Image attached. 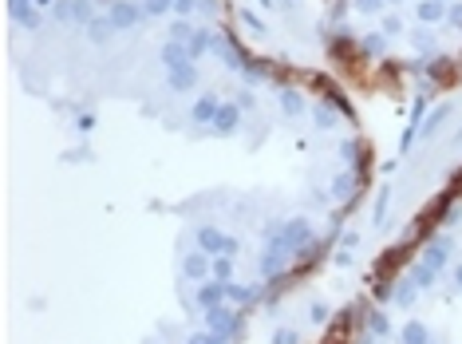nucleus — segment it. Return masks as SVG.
<instances>
[{"mask_svg":"<svg viewBox=\"0 0 462 344\" xmlns=\"http://www.w3.org/2000/svg\"><path fill=\"white\" fill-rule=\"evenodd\" d=\"M269 246H265V253H261V273H265L269 281H273V277H280V269H285V265H289L292 258H296V253H292L289 246H285V237H280V230L277 226H273V230H269Z\"/></svg>","mask_w":462,"mask_h":344,"instance_id":"nucleus-1","label":"nucleus"},{"mask_svg":"<svg viewBox=\"0 0 462 344\" xmlns=\"http://www.w3.org/2000/svg\"><path fill=\"white\" fill-rule=\"evenodd\" d=\"M198 249H202V253H209V258H221V253H225V258H233V253H237V242H233L230 234L214 230V226H202V230H198Z\"/></svg>","mask_w":462,"mask_h":344,"instance_id":"nucleus-2","label":"nucleus"},{"mask_svg":"<svg viewBox=\"0 0 462 344\" xmlns=\"http://www.w3.org/2000/svg\"><path fill=\"white\" fill-rule=\"evenodd\" d=\"M280 237H285V246L301 258L304 249H312V226H308V218H289L285 226H280Z\"/></svg>","mask_w":462,"mask_h":344,"instance_id":"nucleus-3","label":"nucleus"},{"mask_svg":"<svg viewBox=\"0 0 462 344\" xmlns=\"http://www.w3.org/2000/svg\"><path fill=\"white\" fill-rule=\"evenodd\" d=\"M51 16L63 20V24H91L95 20V8L87 0H56L51 4Z\"/></svg>","mask_w":462,"mask_h":344,"instance_id":"nucleus-4","label":"nucleus"},{"mask_svg":"<svg viewBox=\"0 0 462 344\" xmlns=\"http://www.w3.org/2000/svg\"><path fill=\"white\" fill-rule=\"evenodd\" d=\"M206 325L209 332H218V336H237V325H241V317L233 313V308H214V313H206Z\"/></svg>","mask_w":462,"mask_h":344,"instance_id":"nucleus-5","label":"nucleus"},{"mask_svg":"<svg viewBox=\"0 0 462 344\" xmlns=\"http://www.w3.org/2000/svg\"><path fill=\"white\" fill-rule=\"evenodd\" d=\"M8 16H13L20 28H28V32H36V28H40L36 0H8Z\"/></svg>","mask_w":462,"mask_h":344,"instance_id":"nucleus-6","label":"nucleus"},{"mask_svg":"<svg viewBox=\"0 0 462 344\" xmlns=\"http://www.w3.org/2000/svg\"><path fill=\"white\" fill-rule=\"evenodd\" d=\"M423 119H427V103L423 99H415L411 119H407V131H403V139H399V155H407V150L415 147V139H419V131H423Z\"/></svg>","mask_w":462,"mask_h":344,"instance_id":"nucleus-7","label":"nucleus"},{"mask_svg":"<svg viewBox=\"0 0 462 344\" xmlns=\"http://www.w3.org/2000/svg\"><path fill=\"white\" fill-rule=\"evenodd\" d=\"M143 16H146L143 4H131V0H115V4H111V24L115 28H134Z\"/></svg>","mask_w":462,"mask_h":344,"instance_id":"nucleus-8","label":"nucleus"},{"mask_svg":"<svg viewBox=\"0 0 462 344\" xmlns=\"http://www.w3.org/2000/svg\"><path fill=\"white\" fill-rule=\"evenodd\" d=\"M230 301V293H225V285L221 281H206L202 289H198V305H202V313H214V308H221Z\"/></svg>","mask_w":462,"mask_h":344,"instance_id":"nucleus-9","label":"nucleus"},{"mask_svg":"<svg viewBox=\"0 0 462 344\" xmlns=\"http://www.w3.org/2000/svg\"><path fill=\"white\" fill-rule=\"evenodd\" d=\"M237 123H241V107H237V103H221L218 119L209 123V131H214V135H233Z\"/></svg>","mask_w":462,"mask_h":344,"instance_id":"nucleus-10","label":"nucleus"},{"mask_svg":"<svg viewBox=\"0 0 462 344\" xmlns=\"http://www.w3.org/2000/svg\"><path fill=\"white\" fill-rule=\"evenodd\" d=\"M166 84H170V91H190V87L198 84V68H194V63L166 68Z\"/></svg>","mask_w":462,"mask_h":344,"instance_id":"nucleus-11","label":"nucleus"},{"mask_svg":"<svg viewBox=\"0 0 462 344\" xmlns=\"http://www.w3.org/2000/svg\"><path fill=\"white\" fill-rule=\"evenodd\" d=\"M218 111H221L218 95H202V99L194 103V111H190V119H194L198 127H209L214 119H218Z\"/></svg>","mask_w":462,"mask_h":344,"instance_id":"nucleus-12","label":"nucleus"},{"mask_svg":"<svg viewBox=\"0 0 462 344\" xmlns=\"http://www.w3.org/2000/svg\"><path fill=\"white\" fill-rule=\"evenodd\" d=\"M450 253H454V242L450 237H435V242H427V265H435V269H443L450 261Z\"/></svg>","mask_w":462,"mask_h":344,"instance_id":"nucleus-13","label":"nucleus"},{"mask_svg":"<svg viewBox=\"0 0 462 344\" xmlns=\"http://www.w3.org/2000/svg\"><path fill=\"white\" fill-rule=\"evenodd\" d=\"M206 258H209V253H202V249H194V253H186L182 269H186V277H190V281H206L209 265H214V261H206Z\"/></svg>","mask_w":462,"mask_h":344,"instance_id":"nucleus-14","label":"nucleus"},{"mask_svg":"<svg viewBox=\"0 0 462 344\" xmlns=\"http://www.w3.org/2000/svg\"><path fill=\"white\" fill-rule=\"evenodd\" d=\"M214 44H218V36H214V32H206V28H198L194 36H190V44H186V52H190V63L202 60L206 52H214Z\"/></svg>","mask_w":462,"mask_h":344,"instance_id":"nucleus-15","label":"nucleus"},{"mask_svg":"<svg viewBox=\"0 0 462 344\" xmlns=\"http://www.w3.org/2000/svg\"><path fill=\"white\" fill-rule=\"evenodd\" d=\"M415 16H419L423 24H438V20L447 16V4H443V0H423V4L415 8Z\"/></svg>","mask_w":462,"mask_h":344,"instance_id":"nucleus-16","label":"nucleus"},{"mask_svg":"<svg viewBox=\"0 0 462 344\" xmlns=\"http://www.w3.org/2000/svg\"><path fill=\"white\" fill-rule=\"evenodd\" d=\"M111 32H119V28L111 24V16H95V20L87 24V36L95 40V44H107V40H111Z\"/></svg>","mask_w":462,"mask_h":344,"instance_id":"nucleus-17","label":"nucleus"},{"mask_svg":"<svg viewBox=\"0 0 462 344\" xmlns=\"http://www.w3.org/2000/svg\"><path fill=\"white\" fill-rule=\"evenodd\" d=\"M162 63H166V68L190 63V52H186V44H178V40H166V48H162Z\"/></svg>","mask_w":462,"mask_h":344,"instance_id":"nucleus-18","label":"nucleus"},{"mask_svg":"<svg viewBox=\"0 0 462 344\" xmlns=\"http://www.w3.org/2000/svg\"><path fill=\"white\" fill-rule=\"evenodd\" d=\"M367 332H372L376 341L391 336V320H388V313H379V308H372V313H367Z\"/></svg>","mask_w":462,"mask_h":344,"instance_id":"nucleus-19","label":"nucleus"},{"mask_svg":"<svg viewBox=\"0 0 462 344\" xmlns=\"http://www.w3.org/2000/svg\"><path fill=\"white\" fill-rule=\"evenodd\" d=\"M399 336H403V344H431V332H427V325H419V320H407Z\"/></svg>","mask_w":462,"mask_h":344,"instance_id":"nucleus-20","label":"nucleus"},{"mask_svg":"<svg viewBox=\"0 0 462 344\" xmlns=\"http://www.w3.org/2000/svg\"><path fill=\"white\" fill-rule=\"evenodd\" d=\"M435 277H438V269H435V265H427V261H419V265L411 269V281L419 285V289H431V285H435Z\"/></svg>","mask_w":462,"mask_h":344,"instance_id":"nucleus-21","label":"nucleus"},{"mask_svg":"<svg viewBox=\"0 0 462 344\" xmlns=\"http://www.w3.org/2000/svg\"><path fill=\"white\" fill-rule=\"evenodd\" d=\"M209 273H214V281H221V285H230L233 281V258H214V265H209Z\"/></svg>","mask_w":462,"mask_h":344,"instance_id":"nucleus-22","label":"nucleus"},{"mask_svg":"<svg viewBox=\"0 0 462 344\" xmlns=\"http://www.w3.org/2000/svg\"><path fill=\"white\" fill-rule=\"evenodd\" d=\"M225 293H230V301H237V305H253L257 301V289L253 285H225Z\"/></svg>","mask_w":462,"mask_h":344,"instance_id":"nucleus-23","label":"nucleus"},{"mask_svg":"<svg viewBox=\"0 0 462 344\" xmlns=\"http://www.w3.org/2000/svg\"><path fill=\"white\" fill-rule=\"evenodd\" d=\"M415 293H419V285H415L411 277H403V281L395 285V305H411Z\"/></svg>","mask_w":462,"mask_h":344,"instance_id":"nucleus-24","label":"nucleus"},{"mask_svg":"<svg viewBox=\"0 0 462 344\" xmlns=\"http://www.w3.org/2000/svg\"><path fill=\"white\" fill-rule=\"evenodd\" d=\"M360 48H364V56H383V52H388V36H383V32H379V36H364Z\"/></svg>","mask_w":462,"mask_h":344,"instance_id":"nucleus-25","label":"nucleus"},{"mask_svg":"<svg viewBox=\"0 0 462 344\" xmlns=\"http://www.w3.org/2000/svg\"><path fill=\"white\" fill-rule=\"evenodd\" d=\"M143 13L146 16H166V13H174V0H143Z\"/></svg>","mask_w":462,"mask_h":344,"instance_id":"nucleus-26","label":"nucleus"},{"mask_svg":"<svg viewBox=\"0 0 462 344\" xmlns=\"http://www.w3.org/2000/svg\"><path fill=\"white\" fill-rule=\"evenodd\" d=\"M447 119H450V107H447V103H443V107H438V111H431V119H427V135H435V131H438V127H443V123H447Z\"/></svg>","mask_w":462,"mask_h":344,"instance_id":"nucleus-27","label":"nucleus"},{"mask_svg":"<svg viewBox=\"0 0 462 344\" xmlns=\"http://www.w3.org/2000/svg\"><path fill=\"white\" fill-rule=\"evenodd\" d=\"M280 103H285V111H289V115H301V111H304V99L296 95V91H289V87L280 91Z\"/></svg>","mask_w":462,"mask_h":344,"instance_id":"nucleus-28","label":"nucleus"},{"mask_svg":"<svg viewBox=\"0 0 462 344\" xmlns=\"http://www.w3.org/2000/svg\"><path fill=\"white\" fill-rule=\"evenodd\" d=\"M198 28L194 24H186V20H174V28H170V40H178V44H190V36H194Z\"/></svg>","mask_w":462,"mask_h":344,"instance_id":"nucleus-29","label":"nucleus"},{"mask_svg":"<svg viewBox=\"0 0 462 344\" xmlns=\"http://www.w3.org/2000/svg\"><path fill=\"white\" fill-rule=\"evenodd\" d=\"M388 198H391V190L383 186V190H379V202H376V214H372L376 226H383V218H388Z\"/></svg>","mask_w":462,"mask_h":344,"instance_id":"nucleus-30","label":"nucleus"},{"mask_svg":"<svg viewBox=\"0 0 462 344\" xmlns=\"http://www.w3.org/2000/svg\"><path fill=\"white\" fill-rule=\"evenodd\" d=\"M241 24L249 28V32H257V36L265 32V24H261V20H257V13H249V8H245V13H241Z\"/></svg>","mask_w":462,"mask_h":344,"instance_id":"nucleus-31","label":"nucleus"},{"mask_svg":"<svg viewBox=\"0 0 462 344\" xmlns=\"http://www.w3.org/2000/svg\"><path fill=\"white\" fill-rule=\"evenodd\" d=\"M383 4H388V0H356V8H360V13H379V8H383Z\"/></svg>","mask_w":462,"mask_h":344,"instance_id":"nucleus-32","label":"nucleus"},{"mask_svg":"<svg viewBox=\"0 0 462 344\" xmlns=\"http://www.w3.org/2000/svg\"><path fill=\"white\" fill-rule=\"evenodd\" d=\"M332 123H336V115H332V111H324V107H320V111H317V127H320V131H328Z\"/></svg>","mask_w":462,"mask_h":344,"instance_id":"nucleus-33","label":"nucleus"},{"mask_svg":"<svg viewBox=\"0 0 462 344\" xmlns=\"http://www.w3.org/2000/svg\"><path fill=\"white\" fill-rule=\"evenodd\" d=\"M194 8H198V0H174V13L178 16H190Z\"/></svg>","mask_w":462,"mask_h":344,"instance_id":"nucleus-34","label":"nucleus"},{"mask_svg":"<svg viewBox=\"0 0 462 344\" xmlns=\"http://www.w3.org/2000/svg\"><path fill=\"white\" fill-rule=\"evenodd\" d=\"M399 28H403V20H399V16H388V20H383V36H395Z\"/></svg>","mask_w":462,"mask_h":344,"instance_id":"nucleus-35","label":"nucleus"},{"mask_svg":"<svg viewBox=\"0 0 462 344\" xmlns=\"http://www.w3.org/2000/svg\"><path fill=\"white\" fill-rule=\"evenodd\" d=\"M308 317H312V325H324V320H328V308H324V305H312V308H308Z\"/></svg>","mask_w":462,"mask_h":344,"instance_id":"nucleus-36","label":"nucleus"},{"mask_svg":"<svg viewBox=\"0 0 462 344\" xmlns=\"http://www.w3.org/2000/svg\"><path fill=\"white\" fill-rule=\"evenodd\" d=\"M273 344H296V332H292V329H280L277 336H273Z\"/></svg>","mask_w":462,"mask_h":344,"instance_id":"nucleus-37","label":"nucleus"},{"mask_svg":"<svg viewBox=\"0 0 462 344\" xmlns=\"http://www.w3.org/2000/svg\"><path fill=\"white\" fill-rule=\"evenodd\" d=\"M186 344H209V332H198V336H190Z\"/></svg>","mask_w":462,"mask_h":344,"instance_id":"nucleus-38","label":"nucleus"},{"mask_svg":"<svg viewBox=\"0 0 462 344\" xmlns=\"http://www.w3.org/2000/svg\"><path fill=\"white\" fill-rule=\"evenodd\" d=\"M450 16H454V24L462 28V4H454V8H450Z\"/></svg>","mask_w":462,"mask_h":344,"instance_id":"nucleus-39","label":"nucleus"},{"mask_svg":"<svg viewBox=\"0 0 462 344\" xmlns=\"http://www.w3.org/2000/svg\"><path fill=\"white\" fill-rule=\"evenodd\" d=\"M454 281H459V289H462V265H454Z\"/></svg>","mask_w":462,"mask_h":344,"instance_id":"nucleus-40","label":"nucleus"},{"mask_svg":"<svg viewBox=\"0 0 462 344\" xmlns=\"http://www.w3.org/2000/svg\"><path fill=\"white\" fill-rule=\"evenodd\" d=\"M40 4H56V0H40Z\"/></svg>","mask_w":462,"mask_h":344,"instance_id":"nucleus-41","label":"nucleus"},{"mask_svg":"<svg viewBox=\"0 0 462 344\" xmlns=\"http://www.w3.org/2000/svg\"><path fill=\"white\" fill-rule=\"evenodd\" d=\"M103 4H115V0H103Z\"/></svg>","mask_w":462,"mask_h":344,"instance_id":"nucleus-42","label":"nucleus"},{"mask_svg":"<svg viewBox=\"0 0 462 344\" xmlns=\"http://www.w3.org/2000/svg\"><path fill=\"white\" fill-rule=\"evenodd\" d=\"M459 143H462V131H459Z\"/></svg>","mask_w":462,"mask_h":344,"instance_id":"nucleus-43","label":"nucleus"},{"mask_svg":"<svg viewBox=\"0 0 462 344\" xmlns=\"http://www.w3.org/2000/svg\"><path fill=\"white\" fill-rule=\"evenodd\" d=\"M391 4H399V0H391Z\"/></svg>","mask_w":462,"mask_h":344,"instance_id":"nucleus-44","label":"nucleus"},{"mask_svg":"<svg viewBox=\"0 0 462 344\" xmlns=\"http://www.w3.org/2000/svg\"><path fill=\"white\" fill-rule=\"evenodd\" d=\"M443 4H447V0H443Z\"/></svg>","mask_w":462,"mask_h":344,"instance_id":"nucleus-45","label":"nucleus"}]
</instances>
